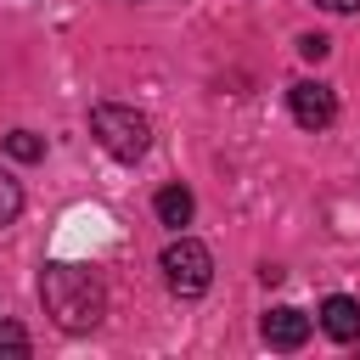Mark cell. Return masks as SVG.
Here are the masks:
<instances>
[{"label":"cell","mask_w":360,"mask_h":360,"mask_svg":"<svg viewBox=\"0 0 360 360\" xmlns=\"http://www.w3.org/2000/svg\"><path fill=\"white\" fill-rule=\"evenodd\" d=\"M152 208H158V219H163V225H174V231H180V225H191V214H197V197H191L186 186H163Z\"/></svg>","instance_id":"obj_7"},{"label":"cell","mask_w":360,"mask_h":360,"mask_svg":"<svg viewBox=\"0 0 360 360\" xmlns=\"http://www.w3.org/2000/svg\"><path fill=\"white\" fill-rule=\"evenodd\" d=\"M0 360H28V332L17 321H0Z\"/></svg>","instance_id":"obj_9"},{"label":"cell","mask_w":360,"mask_h":360,"mask_svg":"<svg viewBox=\"0 0 360 360\" xmlns=\"http://www.w3.org/2000/svg\"><path fill=\"white\" fill-rule=\"evenodd\" d=\"M287 107H292V118H298L304 129H326V124L338 118V96H332V84H321V79H298V84L287 90Z\"/></svg>","instance_id":"obj_4"},{"label":"cell","mask_w":360,"mask_h":360,"mask_svg":"<svg viewBox=\"0 0 360 360\" xmlns=\"http://www.w3.org/2000/svg\"><path fill=\"white\" fill-rule=\"evenodd\" d=\"M298 51H304L309 62H321V56L332 51V39H326V34H304V39H298Z\"/></svg>","instance_id":"obj_11"},{"label":"cell","mask_w":360,"mask_h":360,"mask_svg":"<svg viewBox=\"0 0 360 360\" xmlns=\"http://www.w3.org/2000/svg\"><path fill=\"white\" fill-rule=\"evenodd\" d=\"M39 298H45V315L62 332H90V326H101V309H107L101 281L84 264H68V259L39 270Z\"/></svg>","instance_id":"obj_1"},{"label":"cell","mask_w":360,"mask_h":360,"mask_svg":"<svg viewBox=\"0 0 360 360\" xmlns=\"http://www.w3.org/2000/svg\"><path fill=\"white\" fill-rule=\"evenodd\" d=\"M259 332H264L270 349H304V343H309V315L292 309V304H281V309H270V315L259 321Z\"/></svg>","instance_id":"obj_5"},{"label":"cell","mask_w":360,"mask_h":360,"mask_svg":"<svg viewBox=\"0 0 360 360\" xmlns=\"http://www.w3.org/2000/svg\"><path fill=\"white\" fill-rule=\"evenodd\" d=\"M17 214H22V186H17L6 169H0V225H11Z\"/></svg>","instance_id":"obj_10"},{"label":"cell","mask_w":360,"mask_h":360,"mask_svg":"<svg viewBox=\"0 0 360 360\" xmlns=\"http://www.w3.org/2000/svg\"><path fill=\"white\" fill-rule=\"evenodd\" d=\"M6 152H11L17 163H34V158H45V141H39L34 129H11V135H6Z\"/></svg>","instance_id":"obj_8"},{"label":"cell","mask_w":360,"mask_h":360,"mask_svg":"<svg viewBox=\"0 0 360 360\" xmlns=\"http://www.w3.org/2000/svg\"><path fill=\"white\" fill-rule=\"evenodd\" d=\"M158 270H163V281H169L174 298H202L208 281H214V253H208L197 236H174V242L163 248Z\"/></svg>","instance_id":"obj_3"},{"label":"cell","mask_w":360,"mask_h":360,"mask_svg":"<svg viewBox=\"0 0 360 360\" xmlns=\"http://www.w3.org/2000/svg\"><path fill=\"white\" fill-rule=\"evenodd\" d=\"M321 326H326V338L354 343V338H360V304H354V298H343V292H332V298L321 304Z\"/></svg>","instance_id":"obj_6"},{"label":"cell","mask_w":360,"mask_h":360,"mask_svg":"<svg viewBox=\"0 0 360 360\" xmlns=\"http://www.w3.org/2000/svg\"><path fill=\"white\" fill-rule=\"evenodd\" d=\"M90 135H96V146L112 152L118 163H135V158H146V146H152V124H146V112L118 107V101L90 107Z\"/></svg>","instance_id":"obj_2"},{"label":"cell","mask_w":360,"mask_h":360,"mask_svg":"<svg viewBox=\"0 0 360 360\" xmlns=\"http://www.w3.org/2000/svg\"><path fill=\"white\" fill-rule=\"evenodd\" d=\"M315 6H326V11H360V0H315Z\"/></svg>","instance_id":"obj_12"}]
</instances>
